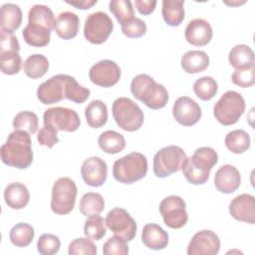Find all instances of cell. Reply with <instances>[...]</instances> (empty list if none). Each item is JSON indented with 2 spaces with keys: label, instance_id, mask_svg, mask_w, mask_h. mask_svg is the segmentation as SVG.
Listing matches in <instances>:
<instances>
[{
  "label": "cell",
  "instance_id": "8fae6325",
  "mask_svg": "<svg viewBox=\"0 0 255 255\" xmlns=\"http://www.w3.org/2000/svg\"><path fill=\"white\" fill-rule=\"evenodd\" d=\"M44 125H49L57 130L76 131L81 125L78 113L72 109L54 107L45 111L43 115Z\"/></svg>",
  "mask_w": 255,
  "mask_h": 255
},
{
  "label": "cell",
  "instance_id": "7402d4cb",
  "mask_svg": "<svg viewBox=\"0 0 255 255\" xmlns=\"http://www.w3.org/2000/svg\"><path fill=\"white\" fill-rule=\"evenodd\" d=\"M80 19L77 14L71 11H65L58 15L56 19L55 30L57 35L64 39L69 40L77 36L79 31Z\"/></svg>",
  "mask_w": 255,
  "mask_h": 255
},
{
  "label": "cell",
  "instance_id": "d590c367",
  "mask_svg": "<svg viewBox=\"0 0 255 255\" xmlns=\"http://www.w3.org/2000/svg\"><path fill=\"white\" fill-rule=\"evenodd\" d=\"M107 232L106 220L99 214H94L88 216V219L85 221L84 233L85 235L93 240L102 239Z\"/></svg>",
  "mask_w": 255,
  "mask_h": 255
},
{
  "label": "cell",
  "instance_id": "5bb4252c",
  "mask_svg": "<svg viewBox=\"0 0 255 255\" xmlns=\"http://www.w3.org/2000/svg\"><path fill=\"white\" fill-rule=\"evenodd\" d=\"M220 249V240L211 230L195 233L187 247L188 255H216Z\"/></svg>",
  "mask_w": 255,
  "mask_h": 255
},
{
  "label": "cell",
  "instance_id": "ffe728a7",
  "mask_svg": "<svg viewBox=\"0 0 255 255\" xmlns=\"http://www.w3.org/2000/svg\"><path fill=\"white\" fill-rule=\"evenodd\" d=\"M141 241L149 249L161 250L168 244V235L158 224L149 223L142 229Z\"/></svg>",
  "mask_w": 255,
  "mask_h": 255
},
{
  "label": "cell",
  "instance_id": "c3c4849f",
  "mask_svg": "<svg viewBox=\"0 0 255 255\" xmlns=\"http://www.w3.org/2000/svg\"><path fill=\"white\" fill-rule=\"evenodd\" d=\"M155 0H135L134 4L139 14L141 15H148L154 11L156 6Z\"/></svg>",
  "mask_w": 255,
  "mask_h": 255
},
{
  "label": "cell",
  "instance_id": "f35d334b",
  "mask_svg": "<svg viewBox=\"0 0 255 255\" xmlns=\"http://www.w3.org/2000/svg\"><path fill=\"white\" fill-rule=\"evenodd\" d=\"M109 7L121 25L129 21L134 16L132 3L129 0H112L109 3Z\"/></svg>",
  "mask_w": 255,
  "mask_h": 255
},
{
  "label": "cell",
  "instance_id": "603a6c76",
  "mask_svg": "<svg viewBox=\"0 0 255 255\" xmlns=\"http://www.w3.org/2000/svg\"><path fill=\"white\" fill-rule=\"evenodd\" d=\"M30 199L28 188L20 182H12L8 184L4 190V200L12 209L24 208Z\"/></svg>",
  "mask_w": 255,
  "mask_h": 255
},
{
  "label": "cell",
  "instance_id": "74e56055",
  "mask_svg": "<svg viewBox=\"0 0 255 255\" xmlns=\"http://www.w3.org/2000/svg\"><path fill=\"white\" fill-rule=\"evenodd\" d=\"M218 91L216 81L211 77H202L197 79L193 84V92L202 101L211 100Z\"/></svg>",
  "mask_w": 255,
  "mask_h": 255
},
{
  "label": "cell",
  "instance_id": "d6a6232c",
  "mask_svg": "<svg viewBox=\"0 0 255 255\" xmlns=\"http://www.w3.org/2000/svg\"><path fill=\"white\" fill-rule=\"evenodd\" d=\"M105 208V201L100 193L88 192L80 200L79 209L85 216L100 214Z\"/></svg>",
  "mask_w": 255,
  "mask_h": 255
},
{
  "label": "cell",
  "instance_id": "ba28073f",
  "mask_svg": "<svg viewBox=\"0 0 255 255\" xmlns=\"http://www.w3.org/2000/svg\"><path fill=\"white\" fill-rule=\"evenodd\" d=\"M114 29L111 17L101 11L88 15L84 26V36L92 44H102L108 40Z\"/></svg>",
  "mask_w": 255,
  "mask_h": 255
},
{
  "label": "cell",
  "instance_id": "44dd1931",
  "mask_svg": "<svg viewBox=\"0 0 255 255\" xmlns=\"http://www.w3.org/2000/svg\"><path fill=\"white\" fill-rule=\"evenodd\" d=\"M51 29L47 26L36 22H28L22 31L24 41L33 47H44L49 44Z\"/></svg>",
  "mask_w": 255,
  "mask_h": 255
},
{
  "label": "cell",
  "instance_id": "7a4b0ae2",
  "mask_svg": "<svg viewBox=\"0 0 255 255\" xmlns=\"http://www.w3.org/2000/svg\"><path fill=\"white\" fill-rule=\"evenodd\" d=\"M130 92L136 100L152 110L165 107L168 101L167 90L146 74H139L131 80Z\"/></svg>",
  "mask_w": 255,
  "mask_h": 255
},
{
  "label": "cell",
  "instance_id": "1f68e13d",
  "mask_svg": "<svg viewBox=\"0 0 255 255\" xmlns=\"http://www.w3.org/2000/svg\"><path fill=\"white\" fill-rule=\"evenodd\" d=\"M224 143L231 152L243 153L250 147V136L243 129H234L226 134Z\"/></svg>",
  "mask_w": 255,
  "mask_h": 255
},
{
  "label": "cell",
  "instance_id": "9c48e42d",
  "mask_svg": "<svg viewBox=\"0 0 255 255\" xmlns=\"http://www.w3.org/2000/svg\"><path fill=\"white\" fill-rule=\"evenodd\" d=\"M159 212L164 224L172 229L183 227L188 220L186 204L178 195H169L163 198L159 204Z\"/></svg>",
  "mask_w": 255,
  "mask_h": 255
},
{
  "label": "cell",
  "instance_id": "f1b7e54d",
  "mask_svg": "<svg viewBox=\"0 0 255 255\" xmlns=\"http://www.w3.org/2000/svg\"><path fill=\"white\" fill-rule=\"evenodd\" d=\"M98 143L105 152L110 154L119 153L126 147V139L124 135L115 130H106L102 132L98 138Z\"/></svg>",
  "mask_w": 255,
  "mask_h": 255
},
{
  "label": "cell",
  "instance_id": "e0dca14e",
  "mask_svg": "<svg viewBox=\"0 0 255 255\" xmlns=\"http://www.w3.org/2000/svg\"><path fill=\"white\" fill-rule=\"evenodd\" d=\"M229 212L233 218L250 224L255 223V197L243 193L234 197L229 204Z\"/></svg>",
  "mask_w": 255,
  "mask_h": 255
},
{
  "label": "cell",
  "instance_id": "f546056e",
  "mask_svg": "<svg viewBox=\"0 0 255 255\" xmlns=\"http://www.w3.org/2000/svg\"><path fill=\"white\" fill-rule=\"evenodd\" d=\"M228 61L230 65L235 69L250 67L254 65V52L247 45H236L229 52Z\"/></svg>",
  "mask_w": 255,
  "mask_h": 255
},
{
  "label": "cell",
  "instance_id": "277c9868",
  "mask_svg": "<svg viewBox=\"0 0 255 255\" xmlns=\"http://www.w3.org/2000/svg\"><path fill=\"white\" fill-rule=\"evenodd\" d=\"M112 113L117 125L126 131H135L143 124L141 109L128 98H118L112 106Z\"/></svg>",
  "mask_w": 255,
  "mask_h": 255
},
{
  "label": "cell",
  "instance_id": "60d3db41",
  "mask_svg": "<svg viewBox=\"0 0 255 255\" xmlns=\"http://www.w3.org/2000/svg\"><path fill=\"white\" fill-rule=\"evenodd\" d=\"M61 247V241L58 236L50 233L42 234L37 242L38 252L42 255L56 254Z\"/></svg>",
  "mask_w": 255,
  "mask_h": 255
},
{
  "label": "cell",
  "instance_id": "52a82bcc",
  "mask_svg": "<svg viewBox=\"0 0 255 255\" xmlns=\"http://www.w3.org/2000/svg\"><path fill=\"white\" fill-rule=\"evenodd\" d=\"M186 157L181 147L177 145L164 146L154 154L153 172L157 177H167L181 169Z\"/></svg>",
  "mask_w": 255,
  "mask_h": 255
},
{
  "label": "cell",
  "instance_id": "681fc988",
  "mask_svg": "<svg viewBox=\"0 0 255 255\" xmlns=\"http://www.w3.org/2000/svg\"><path fill=\"white\" fill-rule=\"evenodd\" d=\"M69 5H72L78 9H89L97 3V0H79V1H67Z\"/></svg>",
  "mask_w": 255,
  "mask_h": 255
},
{
  "label": "cell",
  "instance_id": "3957f363",
  "mask_svg": "<svg viewBox=\"0 0 255 255\" xmlns=\"http://www.w3.org/2000/svg\"><path fill=\"white\" fill-rule=\"evenodd\" d=\"M147 172V159L140 152L132 151L114 162L113 175L121 183L130 184L140 180Z\"/></svg>",
  "mask_w": 255,
  "mask_h": 255
},
{
  "label": "cell",
  "instance_id": "d6986e66",
  "mask_svg": "<svg viewBox=\"0 0 255 255\" xmlns=\"http://www.w3.org/2000/svg\"><path fill=\"white\" fill-rule=\"evenodd\" d=\"M240 182L241 176L239 170L231 164H224L215 172L214 185L216 189L222 193L229 194L236 191Z\"/></svg>",
  "mask_w": 255,
  "mask_h": 255
},
{
  "label": "cell",
  "instance_id": "ab89813d",
  "mask_svg": "<svg viewBox=\"0 0 255 255\" xmlns=\"http://www.w3.org/2000/svg\"><path fill=\"white\" fill-rule=\"evenodd\" d=\"M0 67L1 71L6 75H15L19 73L22 67V59L19 52H0Z\"/></svg>",
  "mask_w": 255,
  "mask_h": 255
},
{
  "label": "cell",
  "instance_id": "6da1fadb",
  "mask_svg": "<svg viewBox=\"0 0 255 255\" xmlns=\"http://www.w3.org/2000/svg\"><path fill=\"white\" fill-rule=\"evenodd\" d=\"M25 130L15 129L10 132L6 142L1 146V160L4 164L25 169L33 161L31 137Z\"/></svg>",
  "mask_w": 255,
  "mask_h": 255
},
{
  "label": "cell",
  "instance_id": "4316f807",
  "mask_svg": "<svg viewBox=\"0 0 255 255\" xmlns=\"http://www.w3.org/2000/svg\"><path fill=\"white\" fill-rule=\"evenodd\" d=\"M85 117L91 128H99L108 121V108L101 100H94L85 109Z\"/></svg>",
  "mask_w": 255,
  "mask_h": 255
},
{
  "label": "cell",
  "instance_id": "30bf717a",
  "mask_svg": "<svg viewBox=\"0 0 255 255\" xmlns=\"http://www.w3.org/2000/svg\"><path fill=\"white\" fill-rule=\"evenodd\" d=\"M107 227L117 236L124 238L127 241H131L136 234L135 220L129 215V213L121 207H115L106 217Z\"/></svg>",
  "mask_w": 255,
  "mask_h": 255
},
{
  "label": "cell",
  "instance_id": "cb8c5ba5",
  "mask_svg": "<svg viewBox=\"0 0 255 255\" xmlns=\"http://www.w3.org/2000/svg\"><path fill=\"white\" fill-rule=\"evenodd\" d=\"M188 158L190 163L195 168L208 175L212 167L218 161L217 152L212 147L209 146H202L197 148L192 154V156Z\"/></svg>",
  "mask_w": 255,
  "mask_h": 255
},
{
  "label": "cell",
  "instance_id": "7c38bea8",
  "mask_svg": "<svg viewBox=\"0 0 255 255\" xmlns=\"http://www.w3.org/2000/svg\"><path fill=\"white\" fill-rule=\"evenodd\" d=\"M69 75L59 74L42 83L37 89V97L44 105H51L66 99Z\"/></svg>",
  "mask_w": 255,
  "mask_h": 255
},
{
  "label": "cell",
  "instance_id": "4fadbf2b",
  "mask_svg": "<svg viewBox=\"0 0 255 255\" xmlns=\"http://www.w3.org/2000/svg\"><path fill=\"white\" fill-rule=\"evenodd\" d=\"M89 77L92 83L103 88L115 86L121 78L120 67L112 60H101L89 72Z\"/></svg>",
  "mask_w": 255,
  "mask_h": 255
},
{
  "label": "cell",
  "instance_id": "836d02e7",
  "mask_svg": "<svg viewBox=\"0 0 255 255\" xmlns=\"http://www.w3.org/2000/svg\"><path fill=\"white\" fill-rule=\"evenodd\" d=\"M34 228L28 223H18L12 227L9 233L10 241L17 247L28 246L34 238Z\"/></svg>",
  "mask_w": 255,
  "mask_h": 255
},
{
  "label": "cell",
  "instance_id": "e575fe53",
  "mask_svg": "<svg viewBox=\"0 0 255 255\" xmlns=\"http://www.w3.org/2000/svg\"><path fill=\"white\" fill-rule=\"evenodd\" d=\"M28 21L43 24L51 30L55 29L56 26V19L53 11L48 6L41 4H36L30 8L28 13Z\"/></svg>",
  "mask_w": 255,
  "mask_h": 255
},
{
  "label": "cell",
  "instance_id": "83f0119b",
  "mask_svg": "<svg viewBox=\"0 0 255 255\" xmlns=\"http://www.w3.org/2000/svg\"><path fill=\"white\" fill-rule=\"evenodd\" d=\"M184 1L182 0H163L162 18L164 22L172 27L178 26L184 19Z\"/></svg>",
  "mask_w": 255,
  "mask_h": 255
},
{
  "label": "cell",
  "instance_id": "7bdbcfd3",
  "mask_svg": "<svg viewBox=\"0 0 255 255\" xmlns=\"http://www.w3.org/2000/svg\"><path fill=\"white\" fill-rule=\"evenodd\" d=\"M68 252L70 255L90 254L96 255L98 253L97 247L90 238H76L69 244Z\"/></svg>",
  "mask_w": 255,
  "mask_h": 255
},
{
  "label": "cell",
  "instance_id": "b9f144b4",
  "mask_svg": "<svg viewBox=\"0 0 255 255\" xmlns=\"http://www.w3.org/2000/svg\"><path fill=\"white\" fill-rule=\"evenodd\" d=\"M233 84L241 88H249L255 83V66L236 69L231 76Z\"/></svg>",
  "mask_w": 255,
  "mask_h": 255
},
{
  "label": "cell",
  "instance_id": "ee69618b",
  "mask_svg": "<svg viewBox=\"0 0 255 255\" xmlns=\"http://www.w3.org/2000/svg\"><path fill=\"white\" fill-rule=\"evenodd\" d=\"M103 253L105 255L128 254V246L127 244V240L117 235L109 238L103 246Z\"/></svg>",
  "mask_w": 255,
  "mask_h": 255
},
{
  "label": "cell",
  "instance_id": "bcb514c9",
  "mask_svg": "<svg viewBox=\"0 0 255 255\" xmlns=\"http://www.w3.org/2000/svg\"><path fill=\"white\" fill-rule=\"evenodd\" d=\"M37 139L41 145L51 148L59 141L58 130L49 125H44L38 132Z\"/></svg>",
  "mask_w": 255,
  "mask_h": 255
},
{
  "label": "cell",
  "instance_id": "ac0fdd59",
  "mask_svg": "<svg viewBox=\"0 0 255 255\" xmlns=\"http://www.w3.org/2000/svg\"><path fill=\"white\" fill-rule=\"evenodd\" d=\"M212 35L213 32L210 24L206 20L200 18L189 21L184 30L186 41L197 47L207 45L210 42Z\"/></svg>",
  "mask_w": 255,
  "mask_h": 255
},
{
  "label": "cell",
  "instance_id": "7dc6e473",
  "mask_svg": "<svg viewBox=\"0 0 255 255\" xmlns=\"http://www.w3.org/2000/svg\"><path fill=\"white\" fill-rule=\"evenodd\" d=\"M20 44L14 33L1 29L0 30V52L16 51L19 52Z\"/></svg>",
  "mask_w": 255,
  "mask_h": 255
},
{
  "label": "cell",
  "instance_id": "4dcf8cb0",
  "mask_svg": "<svg viewBox=\"0 0 255 255\" xmlns=\"http://www.w3.org/2000/svg\"><path fill=\"white\" fill-rule=\"evenodd\" d=\"M49 69L48 59L41 54H33L24 62V73L31 79L43 77Z\"/></svg>",
  "mask_w": 255,
  "mask_h": 255
},
{
  "label": "cell",
  "instance_id": "8992f818",
  "mask_svg": "<svg viewBox=\"0 0 255 255\" xmlns=\"http://www.w3.org/2000/svg\"><path fill=\"white\" fill-rule=\"evenodd\" d=\"M77 192V185L71 178L60 177L57 179L52 188V211L59 215L70 213L75 206Z\"/></svg>",
  "mask_w": 255,
  "mask_h": 255
},
{
  "label": "cell",
  "instance_id": "5b68a950",
  "mask_svg": "<svg viewBox=\"0 0 255 255\" xmlns=\"http://www.w3.org/2000/svg\"><path fill=\"white\" fill-rule=\"evenodd\" d=\"M245 111V100L235 91H227L215 103L213 115L223 126H231L238 122Z\"/></svg>",
  "mask_w": 255,
  "mask_h": 255
},
{
  "label": "cell",
  "instance_id": "484cf974",
  "mask_svg": "<svg viewBox=\"0 0 255 255\" xmlns=\"http://www.w3.org/2000/svg\"><path fill=\"white\" fill-rule=\"evenodd\" d=\"M180 64L184 72L188 74H196L207 69L209 66V57L203 51L191 50L181 57Z\"/></svg>",
  "mask_w": 255,
  "mask_h": 255
},
{
  "label": "cell",
  "instance_id": "2e32d148",
  "mask_svg": "<svg viewBox=\"0 0 255 255\" xmlns=\"http://www.w3.org/2000/svg\"><path fill=\"white\" fill-rule=\"evenodd\" d=\"M81 175L86 184L93 187L101 186L107 180L108 165L99 156L88 157L82 164Z\"/></svg>",
  "mask_w": 255,
  "mask_h": 255
},
{
  "label": "cell",
  "instance_id": "f6af8a7d",
  "mask_svg": "<svg viewBox=\"0 0 255 255\" xmlns=\"http://www.w3.org/2000/svg\"><path fill=\"white\" fill-rule=\"evenodd\" d=\"M121 26L123 33L128 38H139L146 33V24L140 18L133 17Z\"/></svg>",
  "mask_w": 255,
  "mask_h": 255
},
{
  "label": "cell",
  "instance_id": "8d00e7d4",
  "mask_svg": "<svg viewBox=\"0 0 255 255\" xmlns=\"http://www.w3.org/2000/svg\"><path fill=\"white\" fill-rule=\"evenodd\" d=\"M39 120L35 113L30 111L19 112L13 120V128L15 129L25 130L28 133H35L38 130Z\"/></svg>",
  "mask_w": 255,
  "mask_h": 255
},
{
  "label": "cell",
  "instance_id": "9a60e30c",
  "mask_svg": "<svg viewBox=\"0 0 255 255\" xmlns=\"http://www.w3.org/2000/svg\"><path fill=\"white\" fill-rule=\"evenodd\" d=\"M172 115L175 121L184 127H191L201 118L199 105L188 97H179L173 104Z\"/></svg>",
  "mask_w": 255,
  "mask_h": 255
},
{
  "label": "cell",
  "instance_id": "d4e9b609",
  "mask_svg": "<svg viewBox=\"0 0 255 255\" xmlns=\"http://www.w3.org/2000/svg\"><path fill=\"white\" fill-rule=\"evenodd\" d=\"M23 19L21 8L14 3H5L1 6L0 10V26L1 29L14 33Z\"/></svg>",
  "mask_w": 255,
  "mask_h": 255
}]
</instances>
